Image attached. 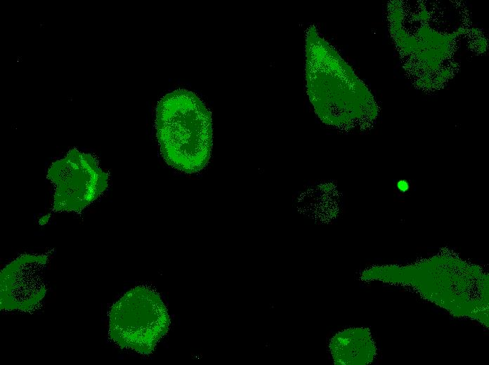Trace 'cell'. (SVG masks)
<instances>
[{"instance_id": "obj_1", "label": "cell", "mask_w": 489, "mask_h": 365, "mask_svg": "<svg viewBox=\"0 0 489 365\" xmlns=\"http://www.w3.org/2000/svg\"><path fill=\"white\" fill-rule=\"evenodd\" d=\"M155 129L161 154L176 170L196 173L209 162L212 147V119L193 92L176 89L158 102Z\"/></svg>"}, {"instance_id": "obj_2", "label": "cell", "mask_w": 489, "mask_h": 365, "mask_svg": "<svg viewBox=\"0 0 489 365\" xmlns=\"http://www.w3.org/2000/svg\"><path fill=\"white\" fill-rule=\"evenodd\" d=\"M170 318L159 294L136 286L115 303L109 313V337L118 346L149 354L167 333Z\"/></svg>"}, {"instance_id": "obj_3", "label": "cell", "mask_w": 489, "mask_h": 365, "mask_svg": "<svg viewBox=\"0 0 489 365\" xmlns=\"http://www.w3.org/2000/svg\"><path fill=\"white\" fill-rule=\"evenodd\" d=\"M47 178L55 187L53 209L79 212L103 193L109 176L94 157L72 149L50 166Z\"/></svg>"}, {"instance_id": "obj_4", "label": "cell", "mask_w": 489, "mask_h": 365, "mask_svg": "<svg viewBox=\"0 0 489 365\" xmlns=\"http://www.w3.org/2000/svg\"><path fill=\"white\" fill-rule=\"evenodd\" d=\"M48 261L46 254H24L1 272L0 309L32 312L46 293L43 272Z\"/></svg>"}]
</instances>
